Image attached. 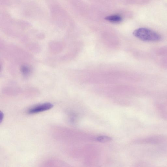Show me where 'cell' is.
<instances>
[{"label":"cell","instance_id":"6da1fadb","mask_svg":"<svg viewBox=\"0 0 167 167\" xmlns=\"http://www.w3.org/2000/svg\"><path fill=\"white\" fill-rule=\"evenodd\" d=\"M133 34L135 36L143 41L158 42L162 39L161 36L159 33L146 28H137L134 31Z\"/></svg>","mask_w":167,"mask_h":167},{"label":"cell","instance_id":"7a4b0ae2","mask_svg":"<svg viewBox=\"0 0 167 167\" xmlns=\"http://www.w3.org/2000/svg\"><path fill=\"white\" fill-rule=\"evenodd\" d=\"M39 167H69L65 162L59 159L51 158L47 160Z\"/></svg>","mask_w":167,"mask_h":167},{"label":"cell","instance_id":"3957f363","mask_svg":"<svg viewBox=\"0 0 167 167\" xmlns=\"http://www.w3.org/2000/svg\"><path fill=\"white\" fill-rule=\"evenodd\" d=\"M53 105L50 103H45L34 106L29 109L28 113L29 114H33L39 113L50 109Z\"/></svg>","mask_w":167,"mask_h":167},{"label":"cell","instance_id":"277c9868","mask_svg":"<svg viewBox=\"0 0 167 167\" xmlns=\"http://www.w3.org/2000/svg\"><path fill=\"white\" fill-rule=\"evenodd\" d=\"M105 19L107 21L114 23L119 22L122 20V18L120 16L117 15L108 16L106 17Z\"/></svg>","mask_w":167,"mask_h":167},{"label":"cell","instance_id":"5b68a950","mask_svg":"<svg viewBox=\"0 0 167 167\" xmlns=\"http://www.w3.org/2000/svg\"><path fill=\"white\" fill-rule=\"evenodd\" d=\"M111 140V138L106 136H99L96 138V140L101 143L107 142Z\"/></svg>","mask_w":167,"mask_h":167},{"label":"cell","instance_id":"8992f818","mask_svg":"<svg viewBox=\"0 0 167 167\" xmlns=\"http://www.w3.org/2000/svg\"><path fill=\"white\" fill-rule=\"evenodd\" d=\"M21 73L24 76H28L30 74L31 70L30 68L26 65H24L21 67Z\"/></svg>","mask_w":167,"mask_h":167},{"label":"cell","instance_id":"52a82bcc","mask_svg":"<svg viewBox=\"0 0 167 167\" xmlns=\"http://www.w3.org/2000/svg\"><path fill=\"white\" fill-rule=\"evenodd\" d=\"M3 117L4 115L3 113L1 112V115H0V122H1V123L2 121H3Z\"/></svg>","mask_w":167,"mask_h":167}]
</instances>
